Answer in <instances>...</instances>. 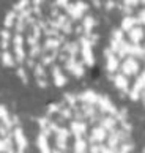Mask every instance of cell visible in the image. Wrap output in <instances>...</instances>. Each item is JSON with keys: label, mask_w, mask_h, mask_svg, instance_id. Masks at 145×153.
Wrapping results in <instances>:
<instances>
[{"label": "cell", "mask_w": 145, "mask_h": 153, "mask_svg": "<svg viewBox=\"0 0 145 153\" xmlns=\"http://www.w3.org/2000/svg\"><path fill=\"white\" fill-rule=\"evenodd\" d=\"M98 41L84 0H16L0 25V60L25 85L62 88L90 73Z\"/></svg>", "instance_id": "obj_1"}, {"label": "cell", "mask_w": 145, "mask_h": 153, "mask_svg": "<svg viewBox=\"0 0 145 153\" xmlns=\"http://www.w3.org/2000/svg\"><path fill=\"white\" fill-rule=\"evenodd\" d=\"M35 147L36 153H132L134 129L109 95L82 88L47 104L36 122Z\"/></svg>", "instance_id": "obj_2"}, {"label": "cell", "mask_w": 145, "mask_h": 153, "mask_svg": "<svg viewBox=\"0 0 145 153\" xmlns=\"http://www.w3.org/2000/svg\"><path fill=\"white\" fill-rule=\"evenodd\" d=\"M104 74L123 98L145 106V8L110 32L103 52Z\"/></svg>", "instance_id": "obj_3"}, {"label": "cell", "mask_w": 145, "mask_h": 153, "mask_svg": "<svg viewBox=\"0 0 145 153\" xmlns=\"http://www.w3.org/2000/svg\"><path fill=\"white\" fill-rule=\"evenodd\" d=\"M0 153H29V137L21 118L0 103Z\"/></svg>", "instance_id": "obj_4"}, {"label": "cell", "mask_w": 145, "mask_h": 153, "mask_svg": "<svg viewBox=\"0 0 145 153\" xmlns=\"http://www.w3.org/2000/svg\"><path fill=\"white\" fill-rule=\"evenodd\" d=\"M104 5L126 11H137L145 8V0H103Z\"/></svg>", "instance_id": "obj_5"}, {"label": "cell", "mask_w": 145, "mask_h": 153, "mask_svg": "<svg viewBox=\"0 0 145 153\" xmlns=\"http://www.w3.org/2000/svg\"><path fill=\"white\" fill-rule=\"evenodd\" d=\"M142 153H145V142H144V149H142Z\"/></svg>", "instance_id": "obj_6"}]
</instances>
